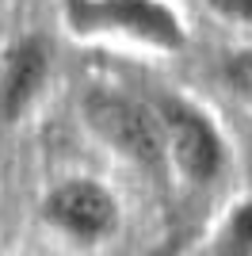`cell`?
Instances as JSON below:
<instances>
[{"mask_svg": "<svg viewBox=\"0 0 252 256\" xmlns=\"http://www.w3.org/2000/svg\"><path fill=\"white\" fill-rule=\"evenodd\" d=\"M210 256H252V195L233 199L214 222Z\"/></svg>", "mask_w": 252, "mask_h": 256, "instance_id": "6", "label": "cell"}, {"mask_svg": "<svg viewBox=\"0 0 252 256\" xmlns=\"http://www.w3.org/2000/svg\"><path fill=\"white\" fill-rule=\"evenodd\" d=\"M176 248H180V237H168V245H160L153 256H176Z\"/></svg>", "mask_w": 252, "mask_h": 256, "instance_id": "9", "label": "cell"}, {"mask_svg": "<svg viewBox=\"0 0 252 256\" xmlns=\"http://www.w3.org/2000/svg\"><path fill=\"white\" fill-rule=\"evenodd\" d=\"M149 104L157 111L160 134H164L172 180L195 192L226 180V172L233 168V146L218 115L199 96L180 92V88H157Z\"/></svg>", "mask_w": 252, "mask_h": 256, "instance_id": "3", "label": "cell"}, {"mask_svg": "<svg viewBox=\"0 0 252 256\" xmlns=\"http://www.w3.org/2000/svg\"><path fill=\"white\" fill-rule=\"evenodd\" d=\"M42 230L73 248H100L122 230V199L107 180L88 172H69L38 195Z\"/></svg>", "mask_w": 252, "mask_h": 256, "instance_id": "4", "label": "cell"}, {"mask_svg": "<svg viewBox=\"0 0 252 256\" xmlns=\"http://www.w3.org/2000/svg\"><path fill=\"white\" fill-rule=\"evenodd\" d=\"M0 4H4V0H0Z\"/></svg>", "mask_w": 252, "mask_h": 256, "instance_id": "10", "label": "cell"}, {"mask_svg": "<svg viewBox=\"0 0 252 256\" xmlns=\"http://www.w3.org/2000/svg\"><path fill=\"white\" fill-rule=\"evenodd\" d=\"M58 23L84 46L134 50L146 58H176L191 42L176 0H58Z\"/></svg>", "mask_w": 252, "mask_h": 256, "instance_id": "1", "label": "cell"}, {"mask_svg": "<svg viewBox=\"0 0 252 256\" xmlns=\"http://www.w3.org/2000/svg\"><path fill=\"white\" fill-rule=\"evenodd\" d=\"M210 16H218L222 23L233 27H252V0H199Z\"/></svg>", "mask_w": 252, "mask_h": 256, "instance_id": "8", "label": "cell"}, {"mask_svg": "<svg viewBox=\"0 0 252 256\" xmlns=\"http://www.w3.org/2000/svg\"><path fill=\"white\" fill-rule=\"evenodd\" d=\"M80 118L88 134L115 160L134 168L142 180L157 184V188L172 184L164 134H160L149 96H134L115 84H88V92L80 96Z\"/></svg>", "mask_w": 252, "mask_h": 256, "instance_id": "2", "label": "cell"}, {"mask_svg": "<svg viewBox=\"0 0 252 256\" xmlns=\"http://www.w3.org/2000/svg\"><path fill=\"white\" fill-rule=\"evenodd\" d=\"M54 76L50 38L23 31L0 42V126H16L46 96Z\"/></svg>", "mask_w": 252, "mask_h": 256, "instance_id": "5", "label": "cell"}, {"mask_svg": "<svg viewBox=\"0 0 252 256\" xmlns=\"http://www.w3.org/2000/svg\"><path fill=\"white\" fill-rule=\"evenodd\" d=\"M218 80H222V88H226L237 104H244L252 111V42H241V46L222 50Z\"/></svg>", "mask_w": 252, "mask_h": 256, "instance_id": "7", "label": "cell"}]
</instances>
